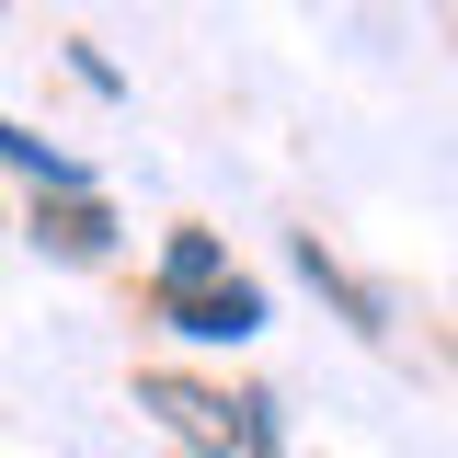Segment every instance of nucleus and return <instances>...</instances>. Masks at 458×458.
<instances>
[{
	"label": "nucleus",
	"mask_w": 458,
	"mask_h": 458,
	"mask_svg": "<svg viewBox=\"0 0 458 458\" xmlns=\"http://www.w3.org/2000/svg\"><path fill=\"white\" fill-rule=\"evenodd\" d=\"M138 401H149L195 458H276V401L264 390L229 401V390H195V378H138Z\"/></svg>",
	"instance_id": "1"
},
{
	"label": "nucleus",
	"mask_w": 458,
	"mask_h": 458,
	"mask_svg": "<svg viewBox=\"0 0 458 458\" xmlns=\"http://www.w3.org/2000/svg\"><path fill=\"white\" fill-rule=\"evenodd\" d=\"M149 321H172L183 344H252L264 333V286L218 276V286H149Z\"/></svg>",
	"instance_id": "2"
},
{
	"label": "nucleus",
	"mask_w": 458,
	"mask_h": 458,
	"mask_svg": "<svg viewBox=\"0 0 458 458\" xmlns=\"http://www.w3.org/2000/svg\"><path fill=\"white\" fill-rule=\"evenodd\" d=\"M286 264H298V276H310V286H321V298L344 310V333H367V344L390 333V298H378V286L355 276V264H344V252L321 241V229H298V241H286Z\"/></svg>",
	"instance_id": "3"
},
{
	"label": "nucleus",
	"mask_w": 458,
	"mask_h": 458,
	"mask_svg": "<svg viewBox=\"0 0 458 458\" xmlns=\"http://www.w3.org/2000/svg\"><path fill=\"white\" fill-rule=\"evenodd\" d=\"M35 241L69 252V264H104L114 252V207L104 195H35Z\"/></svg>",
	"instance_id": "4"
},
{
	"label": "nucleus",
	"mask_w": 458,
	"mask_h": 458,
	"mask_svg": "<svg viewBox=\"0 0 458 458\" xmlns=\"http://www.w3.org/2000/svg\"><path fill=\"white\" fill-rule=\"evenodd\" d=\"M0 161H12V172H35V195H92V172L69 161V149H47L35 126H12V114H0Z\"/></svg>",
	"instance_id": "5"
},
{
	"label": "nucleus",
	"mask_w": 458,
	"mask_h": 458,
	"mask_svg": "<svg viewBox=\"0 0 458 458\" xmlns=\"http://www.w3.org/2000/svg\"><path fill=\"white\" fill-rule=\"evenodd\" d=\"M218 276H229L218 229H172V241H161V286H218Z\"/></svg>",
	"instance_id": "6"
}]
</instances>
